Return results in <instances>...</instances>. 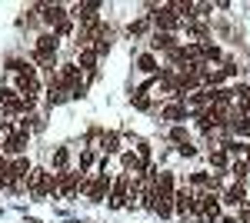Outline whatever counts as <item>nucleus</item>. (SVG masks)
Returning a JSON list of instances; mask_svg holds the SVG:
<instances>
[{"mask_svg": "<svg viewBox=\"0 0 250 223\" xmlns=\"http://www.w3.org/2000/svg\"><path fill=\"white\" fill-rule=\"evenodd\" d=\"M27 147H30V130H14L0 143V153L7 160H14V157H27Z\"/></svg>", "mask_w": 250, "mask_h": 223, "instance_id": "obj_5", "label": "nucleus"}, {"mask_svg": "<svg viewBox=\"0 0 250 223\" xmlns=\"http://www.w3.org/2000/svg\"><path fill=\"white\" fill-rule=\"evenodd\" d=\"M127 197H130V177H127V173H120L114 183H110L107 206H110V210H124V206H127Z\"/></svg>", "mask_w": 250, "mask_h": 223, "instance_id": "obj_7", "label": "nucleus"}, {"mask_svg": "<svg viewBox=\"0 0 250 223\" xmlns=\"http://www.w3.org/2000/svg\"><path fill=\"white\" fill-rule=\"evenodd\" d=\"M197 223H213V220L210 217H197Z\"/></svg>", "mask_w": 250, "mask_h": 223, "instance_id": "obj_32", "label": "nucleus"}, {"mask_svg": "<svg viewBox=\"0 0 250 223\" xmlns=\"http://www.w3.org/2000/svg\"><path fill=\"white\" fill-rule=\"evenodd\" d=\"M227 173L233 177V183H244V186H247V180H250V167H247V160H244V157H240V160H230Z\"/></svg>", "mask_w": 250, "mask_h": 223, "instance_id": "obj_16", "label": "nucleus"}, {"mask_svg": "<svg viewBox=\"0 0 250 223\" xmlns=\"http://www.w3.org/2000/svg\"><path fill=\"white\" fill-rule=\"evenodd\" d=\"M137 157H140L144 163H154V147H150L147 140H137Z\"/></svg>", "mask_w": 250, "mask_h": 223, "instance_id": "obj_23", "label": "nucleus"}, {"mask_svg": "<svg viewBox=\"0 0 250 223\" xmlns=\"http://www.w3.org/2000/svg\"><path fill=\"white\" fill-rule=\"evenodd\" d=\"M100 150H104V153H120V133L117 130H104V137H100Z\"/></svg>", "mask_w": 250, "mask_h": 223, "instance_id": "obj_19", "label": "nucleus"}, {"mask_svg": "<svg viewBox=\"0 0 250 223\" xmlns=\"http://www.w3.org/2000/svg\"><path fill=\"white\" fill-rule=\"evenodd\" d=\"M14 90L27 100H37V93H43V80L37 77V70H27V74L14 77Z\"/></svg>", "mask_w": 250, "mask_h": 223, "instance_id": "obj_6", "label": "nucleus"}, {"mask_svg": "<svg viewBox=\"0 0 250 223\" xmlns=\"http://www.w3.org/2000/svg\"><path fill=\"white\" fill-rule=\"evenodd\" d=\"M150 23H154V30H164V34H177L180 27H184V20L177 17V10H173L170 3H164V7H157V3H150Z\"/></svg>", "mask_w": 250, "mask_h": 223, "instance_id": "obj_2", "label": "nucleus"}, {"mask_svg": "<svg viewBox=\"0 0 250 223\" xmlns=\"http://www.w3.org/2000/svg\"><path fill=\"white\" fill-rule=\"evenodd\" d=\"M57 43H60V40L54 37V30L40 34L37 43H34V63H43V67H50V63L57 60Z\"/></svg>", "mask_w": 250, "mask_h": 223, "instance_id": "obj_4", "label": "nucleus"}, {"mask_svg": "<svg viewBox=\"0 0 250 223\" xmlns=\"http://www.w3.org/2000/svg\"><path fill=\"white\" fill-rule=\"evenodd\" d=\"M190 186L193 190H207V186H210V173H207V170H193L190 173Z\"/></svg>", "mask_w": 250, "mask_h": 223, "instance_id": "obj_20", "label": "nucleus"}, {"mask_svg": "<svg viewBox=\"0 0 250 223\" xmlns=\"http://www.w3.org/2000/svg\"><path fill=\"white\" fill-rule=\"evenodd\" d=\"M120 167H124V173H127V177H144L150 163H144L134 150H120Z\"/></svg>", "mask_w": 250, "mask_h": 223, "instance_id": "obj_9", "label": "nucleus"}, {"mask_svg": "<svg viewBox=\"0 0 250 223\" xmlns=\"http://www.w3.org/2000/svg\"><path fill=\"white\" fill-rule=\"evenodd\" d=\"M220 223H237V217H220Z\"/></svg>", "mask_w": 250, "mask_h": 223, "instance_id": "obj_31", "label": "nucleus"}, {"mask_svg": "<svg viewBox=\"0 0 250 223\" xmlns=\"http://www.w3.org/2000/svg\"><path fill=\"white\" fill-rule=\"evenodd\" d=\"M110 183H114L110 173H83V180H80V193H83L90 203H107Z\"/></svg>", "mask_w": 250, "mask_h": 223, "instance_id": "obj_1", "label": "nucleus"}, {"mask_svg": "<svg viewBox=\"0 0 250 223\" xmlns=\"http://www.w3.org/2000/svg\"><path fill=\"white\" fill-rule=\"evenodd\" d=\"M180 47V37L177 34H164V30H154L150 34V50H164V54H170Z\"/></svg>", "mask_w": 250, "mask_h": 223, "instance_id": "obj_11", "label": "nucleus"}, {"mask_svg": "<svg viewBox=\"0 0 250 223\" xmlns=\"http://www.w3.org/2000/svg\"><path fill=\"white\" fill-rule=\"evenodd\" d=\"M147 27H150V17H140V20H134V23H130V34H134V37H140Z\"/></svg>", "mask_w": 250, "mask_h": 223, "instance_id": "obj_25", "label": "nucleus"}, {"mask_svg": "<svg viewBox=\"0 0 250 223\" xmlns=\"http://www.w3.org/2000/svg\"><path fill=\"white\" fill-rule=\"evenodd\" d=\"M77 67L83 70V74H94V70H97V54H94V47H80Z\"/></svg>", "mask_w": 250, "mask_h": 223, "instance_id": "obj_17", "label": "nucleus"}, {"mask_svg": "<svg viewBox=\"0 0 250 223\" xmlns=\"http://www.w3.org/2000/svg\"><path fill=\"white\" fill-rule=\"evenodd\" d=\"M97 160H100V157H97V147H83L80 150V173H90V170L97 167Z\"/></svg>", "mask_w": 250, "mask_h": 223, "instance_id": "obj_18", "label": "nucleus"}, {"mask_svg": "<svg viewBox=\"0 0 250 223\" xmlns=\"http://www.w3.org/2000/svg\"><path fill=\"white\" fill-rule=\"evenodd\" d=\"M63 170H70V150L57 147L54 157H50V173H63Z\"/></svg>", "mask_w": 250, "mask_h": 223, "instance_id": "obj_15", "label": "nucleus"}, {"mask_svg": "<svg viewBox=\"0 0 250 223\" xmlns=\"http://www.w3.org/2000/svg\"><path fill=\"white\" fill-rule=\"evenodd\" d=\"M50 183H54V173L47 167H34L27 177V193L34 200H50Z\"/></svg>", "mask_w": 250, "mask_h": 223, "instance_id": "obj_3", "label": "nucleus"}, {"mask_svg": "<svg viewBox=\"0 0 250 223\" xmlns=\"http://www.w3.org/2000/svg\"><path fill=\"white\" fill-rule=\"evenodd\" d=\"M94 54H97V57L110 54V40H107V37H97V43H94Z\"/></svg>", "mask_w": 250, "mask_h": 223, "instance_id": "obj_27", "label": "nucleus"}, {"mask_svg": "<svg viewBox=\"0 0 250 223\" xmlns=\"http://www.w3.org/2000/svg\"><path fill=\"white\" fill-rule=\"evenodd\" d=\"M37 10H40V17H43V23H50V27H57L60 20H67V7L63 3H40Z\"/></svg>", "mask_w": 250, "mask_h": 223, "instance_id": "obj_12", "label": "nucleus"}, {"mask_svg": "<svg viewBox=\"0 0 250 223\" xmlns=\"http://www.w3.org/2000/svg\"><path fill=\"white\" fill-rule=\"evenodd\" d=\"M170 143H190V130L184 127V123H177V127H170Z\"/></svg>", "mask_w": 250, "mask_h": 223, "instance_id": "obj_21", "label": "nucleus"}, {"mask_svg": "<svg viewBox=\"0 0 250 223\" xmlns=\"http://www.w3.org/2000/svg\"><path fill=\"white\" fill-rule=\"evenodd\" d=\"M247 197H250V190L244 183H230V186H224V193H220V206L227 203V206H233V210H240L244 203H250Z\"/></svg>", "mask_w": 250, "mask_h": 223, "instance_id": "obj_8", "label": "nucleus"}, {"mask_svg": "<svg viewBox=\"0 0 250 223\" xmlns=\"http://www.w3.org/2000/svg\"><path fill=\"white\" fill-rule=\"evenodd\" d=\"M177 153H180V157H197V147H193V143H180Z\"/></svg>", "mask_w": 250, "mask_h": 223, "instance_id": "obj_28", "label": "nucleus"}, {"mask_svg": "<svg viewBox=\"0 0 250 223\" xmlns=\"http://www.w3.org/2000/svg\"><path fill=\"white\" fill-rule=\"evenodd\" d=\"M240 220H244V223H250V203H244V206H240V213H237V223H240Z\"/></svg>", "mask_w": 250, "mask_h": 223, "instance_id": "obj_30", "label": "nucleus"}, {"mask_svg": "<svg viewBox=\"0 0 250 223\" xmlns=\"http://www.w3.org/2000/svg\"><path fill=\"white\" fill-rule=\"evenodd\" d=\"M154 213L160 217V220H170V217H173V200H157Z\"/></svg>", "mask_w": 250, "mask_h": 223, "instance_id": "obj_22", "label": "nucleus"}, {"mask_svg": "<svg viewBox=\"0 0 250 223\" xmlns=\"http://www.w3.org/2000/svg\"><path fill=\"white\" fill-rule=\"evenodd\" d=\"M207 163H210V170H217V177H224L227 167H230V157H227L220 147H213L210 153H207Z\"/></svg>", "mask_w": 250, "mask_h": 223, "instance_id": "obj_13", "label": "nucleus"}, {"mask_svg": "<svg viewBox=\"0 0 250 223\" xmlns=\"http://www.w3.org/2000/svg\"><path fill=\"white\" fill-rule=\"evenodd\" d=\"M134 107H137V110H150V107H154V103H150V100H147V97H134Z\"/></svg>", "mask_w": 250, "mask_h": 223, "instance_id": "obj_29", "label": "nucleus"}, {"mask_svg": "<svg viewBox=\"0 0 250 223\" xmlns=\"http://www.w3.org/2000/svg\"><path fill=\"white\" fill-rule=\"evenodd\" d=\"M190 117V110H187V103H177V100H170V103H164L160 107V120H167L170 127H177V123H184Z\"/></svg>", "mask_w": 250, "mask_h": 223, "instance_id": "obj_10", "label": "nucleus"}, {"mask_svg": "<svg viewBox=\"0 0 250 223\" xmlns=\"http://www.w3.org/2000/svg\"><path fill=\"white\" fill-rule=\"evenodd\" d=\"M14 130H17V123H14V120H0V143H3Z\"/></svg>", "mask_w": 250, "mask_h": 223, "instance_id": "obj_26", "label": "nucleus"}, {"mask_svg": "<svg viewBox=\"0 0 250 223\" xmlns=\"http://www.w3.org/2000/svg\"><path fill=\"white\" fill-rule=\"evenodd\" d=\"M134 63H137V70H140V74H147V77H157V74H160V60H157L154 54H140Z\"/></svg>", "mask_w": 250, "mask_h": 223, "instance_id": "obj_14", "label": "nucleus"}, {"mask_svg": "<svg viewBox=\"0 0 250 223\" xmlns=\"http://www.w3.org/2000/svg\"><path fill=\"white\" fill-rule=\"evenodd\" d=\"M70 34H74V23H70V17H67V20H60V23H57V27H54V37H70Z\"/></svg>", "mask_w": 250, "mask_h": 223, "instance_id": "obj_24", "label": "nucleus"}]
</instances>
